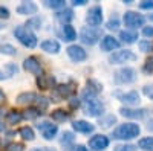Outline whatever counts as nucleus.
<instances>
[{
  "mask_svg": "<svg viewBox=\"0 0 153 151\" xmlns=\"http://www.w3.org/2000/svg\"><path fill=\"white\" fill-rule=\"evenodd\" d=\"M136 80V70L132 67H123L115 73V82L117 84H130Z\"/></svg>",
  "mask_w": 153,
  "mask_h": 151,
  "instance_id": "obj_5",
  "label": "nucleus"
},
{
  "mask_svg": "<svg viewBox=\"0 0 153 151\" xmlns=\"http://www.w3.org/2000/svg\"><path fill=\"white\" fill-rule=\"evenodd\" d=\"M89 147H91L94 151H101L109 147V137L103 136V134H97L94 136L91 141H89Z\"/></svg>",
  "mask_w": 153,
  "mask_h": 151,
  "instance_id": "obj_13",
  "label": "nucleus"
},
{
  "mask_svg": "<svg viewBox=\"0 0 153 151\" xmlns=\"http://www.w3.org/2000/svg\"><path fill=\"white\" fill-rule=\"evenodd\" d=\"M45 5L52 9H60V8H65V0H46Z\"/></svg>",
  "mask_w": 153,
  "mask_h": 151,
  "instance_id": "obj_33",
  "label": "nucleus"
},
{
  "mask_svg": "<svg viewBox=\"0 0 153 151\" xmlns=\"http://www.w3.org/2000/svg\"><path fill=\"white\" fill-rule=\"evenodd\" d=\"M72 127L75 131H78V133H83V134H89V133H92L94 131V125L92 124H89L86 121H75L72 124Z\"/></svg>",
  "mask_w": 153,
  "mask_h": 151,
  "instance_id": "obj_18",
  "label": "nucleus"
},
{
  "mask_svg": "<svg viewBox=\"0 0 153 151\" xmlns=\"http://www.w3.org/2000/svg\"><path fill=\"white\" fill-rule=\"evenodd\" d=\"M31 151H57L55 148H48V147H40V148H34Z\"/></svg>",
  "mask_w": 153,
  "mask_h": 151,
  "instance_id": "obj_49",
  "label": "nucleus"
},
{
  "mask_svg": "<svg viewBox=\"0 0 153 151\" xmlns=\"http://www.w3.org/2000/svg\"><path fill=\"white\" fill-rule=\"evenodd\" d=\"M87 92H91V93H94L95 96L103 90V85H101L98 81H95V80H89L87 81V89H86Z\"/></svg>",
  "mask_w": 153,
  "mask_h": 151,
  "instance_id": "obj_29",
  "label": "nucleus"
},
{
  "mask_svg": "<svg viewBox=\"0 0 153 151\" xmlns=\"http://www.w3.org/2000/svg\"><path fill=\"white\" fill-rule=\"evenodd\" d=\"M139 49L143 52H150V50H153V44L147 40H143V41H139Z\"/></svg>",
  "mask_w": 153,
  "mask_h": 151,
  "instance_id": "obj_39",
  "label": "nucleus"
},
{
  "mask_svg": "<svg viewBox=\"0 0 153 151\" xmlns=\"http://www.w3.org/2000/svg\"><path fill=\"white\" fill-rule=\"evenodd\" d=\"M55 82H57V80H55V77H52V75H40V77L37 78V85L40 87L42 90H48V89H51V87H54L55 85Z\"/></svg>",
  "mask_w": 153,
  "mask_h": 151,
  "instance_id": "obj_15",
  "label": "nucleus"
},
{
  "mask_svg": "<svg viewBox=\"0 0 153 151\" xmlns=\"http://www.w3.org/2000/svg\"><path fill=\"white\" fill-rule=\"evenodd\" d=\"M42 49L48 54H58L60 52V43L55 40H46L42 43Z\"/></svg>",
  "mask_w": 153,
  "mask_h": 151,
  "instance_id": "obj_20",
  "label": "nucleus"
},
{
  "mask_svg": "<svg viewBox=\"0 0 153 151\" xmlns=\"http://www.w3.org/2000/svg\"><path fill=\"white\" fill-rule=\"evenodd\" d=\"M141 128H139L138 124H123L113 131V139H120V141H129L133 137L139 136Z\"/></svg>",
  "mask_w": 153,
  "mask_h": 151,
  "instance_id": "obj_1",
  "label": "nucleus"
},
{
  "mask_svg": "<svg viewBox=\"0 0 153 151\" xmlns=\"http://www.w3.org/2000/svg\"><path fill=\"white\" fill-rule=\"evenodd\" d=\"M14 35H16V38H19V41L23 44V46H26L29 49H34L37 46V37L28 29V28H25V26H17L14 29Z\"/></svg>",
  "mask_w": 153,
  "mask_h": 151,
  "instance_id": "obj_2",
  "label": "nucleus"
},
{
  "mask_svg": "<svg viewBox=\"0 0 153 151\" xmlns=\"http://www.w3.org/2000/svg\"><path fill=\"white\" fill-rule=\"evenodd\" d=\"M63 37H65L66 41H72V40L76 38V32L71 24H65V26H63Z\"/></svg>",
  "mask_w": 153,
  "mask_h": 151,
  "instance_id": "obj_27",
  "label": "nucleus"
},
{
  "mask_svg": "<svg viewBox=\"0 0 153 151\" xmlns=\"http://www.w3.org/2000/svg\"><path fill=\"white\" fill-rule=\"evenodd\" d=\"M74 139H75V136H74L71 131H65V133H63V137H61V144H63V145L72 144Z\"/></svg>",
  "mask_w": 153,
  "mask_h": 151,
  "instance_id": "obj_38",
  "label": "nucleus"
},
{
  "mask_svg": "<svg viewBox=\"0 0 153 151\" xmlns=\"http://www.w3.org/2000/svg\"><path fill=\"white\" fill-rule=\"evenodd\" d=\"M6 78H9V75L5 73L3 70H0V81H3V80H6Z\"/></svg>",
  "mask_w": 153,
  "mask_h": 151,
  "instance_id": "obj_51",
  "label": "nucleus"
},
{
  "mask_svg": "<svg viewBox=\"0 0 153 151\" xmlns=\"http://www.w3.org/2000/svg\"><path fill=\"white\" fill-rule=\"evenodd\" d=\"M138 147L144 150V151H153V136H149V137H144L138 142Z\"/></svg>",
  "mask_w": 153,
  "mask_h": 151,
  "instance_id": "obj_30",
  "label": "nucleus"
},
{
  "mask_svg": "<svg viewBox=\"0 0 153 151\" xmlns=\"http://www.w3.org/2000/svg\"><path fill=\"white\" fill-rule=\"evenodd\" d=\"M68 55L72 61H76V63H80V61H84L87 58V54H86V50L81 47V46H76V44H71L68 47Z\"/></svg>",
  "mask_w": 153,
  "mask_h": 151,
  "instance_id": "obj_11",
  "label": "nucleus"
},
{
  "mask_svg": "<svg viewBox=\"0 0 153 151\" xmlns=\"http://www.w3.org/2000/svg\"><path fill=\"white\" fill-rule=\"evenodd\" d=\"M3 101H5V93L0 90V102H3Z\"/></svg>",
  "mask_w": 153,
  "mask_h": 151,
  "instance_id": "obj_52",
  "label": "nucleus"
},
{
  "mask_svg": "<svg viewBox=\"0 0 153 151\" xmlns=\"http://www.w3.org/2000/svg\"><path fill=\"white\" fill-rule=\"evenodd\" d=\"M6 151H23V145L22 144H11V145H8Z\"/></svg>",
  "mask_w": 153,
  "mask_h": 151,
  "instance_id": "obj_43",
  "label": "nucleus"
},
{
  "mask_svg": "<svg viewBox=\"0 0 153 151\" xmlns=\"http://www.w3.org/2000/svg\"><path fill=\"white\" fill-rule=\"evenodd\" d=\"M75 93V85L72 84V82H69V84H61V85H58L57 89H55V95H57V98H71L72 95Z\"/></svg>",
  "mask_w": 153,
  "mask_h": 151,
  "instance_id": "obj_16",
  "label": "nucleus"
},
{
  "mask_svg": "<svg viewBox=\"0 0 153 151\" xmlns=\"http://www.w3.org/2000/svg\"><path fill=\"white\" fill-rule=\"evenodd\" d=\"M118 28H120V18H118L117 14H113V15L110 17V20L107 21V29H110V31H117Z\"/></svg>",
  "mask_w": 153,
  "mask_h": 151,
  "instance_id": "obj_32",
  "label": "nucleus"
},
{
  "mask_svg": "<svg viewBox=\"0 0 153 151\" xmlns=\"http://www.w3.org/2000/svg\"><path fill=\"white\" fill-rule=\"evenodd\" d=\"M101 38V31L95 29V28H83L81 32H80V40L84 43V44H89V46H92L95 44L98 40Z\"/></svg>",
  "mask_w": 153,
  "mask_h": 151,
  "instance_id": "obj_6",
  "label": "nucleus"
},
{
  "mask_svg": "<svg viewBox=\"0 0 153 151\" xmlns=\"http://www.w3.org/2000/svg\"><path fill=\"white\" fill-rule=\"evenodd\" d=\"M118 46H120L118 40L115 38V37H112V35H106V37H103V40H101V49L106 50V52L117 50Z\"/></svg>",
  "mask_w": 153,
  "mask_h": 151,
  "instance_id": "obj_17",
  "label": "nucleus"
},
{
  "mask_svg": "<svg viewBox=\"0 0 153 151\" xmlns=\"http://www.w3.org/2000/svg\"><path fill=\"white\" fill-rule=\"evenodd\" d=\"M3 130V124H0V131H2Z\"/></svg>",
  "mask_w": 153,
  "mask_h": 151,
  "instance_id": "obj_53",
  "label": "nucleus"
},
{
  "mask_svg": "<svg viewBox=\"0 0 153 151\" xmlns=\"http://www.w3.org/2000/svg\"><path fill=\"white\" fill-rule=\"evenodd\" d=\"M141 9H153V0H144V2L139 3Z\"/></svg>",
  "mask_w": 153,
  "mask_h": 151,
  "instance_id": "obj_42",
  "label": "nucleus"
},
{
  "mask_svg": "<svg viewBox=\"0 0 153 151\" xmlns=\"http://www.w3.org/2000/svg\"><path fill=\"white\" fill-rule=\"evenodd\" d=\"M37 128L40 130L42 136L45 137L46 141H52L54 137H55V134H57V131H58L57 125L55 124H51V122H42V124H38Z\"/></svg>",
  "mask_w": 153,
  "mask_h": 151,
  "instance_id": "obj_9",
  "label": "nucleus"
},
{
  "mask_svg": "<svg viewBox=\"0 0 153 151\" xmlns=\"http://www.w3.org/2000/svg\"><path fill=\"white\" fill-rule=\"evenodd\" d=\"M0 18H9V9L5 6H0Z\"/></svg>",
  "mask_w": 153,
  "mask_h": 151,
  "instance_id": "obj_45",
  "label": "nucleus"
},
{
  "mask_svg": "<svg viewBox=\"0 0 153 151\" xmlns=\"http://www.w3.org/2000/svg\"><path fill=\"white\" fill-rule=\"evenodd\" d=\"M19 134L22 136L23 141H34L35 139V134H34V130L31 127H22L19 130Z\"/></svg>",
  "mask_w": 153,
  "mask_h": 151,
  "instance_id": "obj_28",
  "label": "nucleus"
},
{
  "mask_svg": "<svg viewBox=\"0 0 153 151\" xmlns=\"http://www.w3.org/2000/svg\"><path fill=\"white\" fill-rule=\"evenodd\" d=\"M117 96L120 98L121 102L127 104V105H135L139 102V93L132 90V92H127V93H117Z\"/></svg>",
  "mask_w": 153,
  "mask_h": 151,
  "instance_id": "obj_14",
  "label": "nucleus"
},
{
  "mask_svg": "<svg viewBox=\"0 0 153 151\" xmlns=\"http://www.w3.org/2000/svg\"><path fill=\"white\" fill-rule=\"evenodd\" d=\"M150 20H152V21H153V15H150Z\"/></svg>",
  "mask_w": 153,
  "mask_h": 151,
  "instance_id": "obj_55",
  "label": "nucleus"
},
{
  "mask_svg": "<svg viewBox=\"0 0 153 151\" xmlns=\"http://www.w3.org/2000/svg\"><path fill=\"white\" fill-rule=\"evenodd\" d=\"M0 144H2V141H0Z\"/></svg>",
  "mask_w": 153,
  "mask_h": 151,
  "instance_id": "obj_56",
  "label": "nucleus"
},
{
  "mask_svg": "<svg viewBox=\"0 0 153 151\" xmlns=\"http://www.w3.org/2000/svg\"><path fill=\"white\" fill-rule=\"evenodd\" d=\"M143 92H144V95H146L147 98L153 99V84H147V85H144Z\"/></svg>",
  "mask_w": 153,
  "mask_h": 151,
  "instance_id": "obj_41",
  "label": "nucleus"
},
{
  "mask_svg": "<svg viewBox=\"0 0 153 151\" xmlns=\"http://www.w3.org/2000/svg\"><path fill=\"white\" fill-rule=\"evenodd\" d=\"M143 70H144V73H147V75L153 73V57H150V58L146 60L144 66H143Z\"/></svg>",
  "mask_w": 153,
  "mask_h": 151,
  "instance_id": "obj_37",
  "label": "nucleus"
},
{
  "mask_svg": "<svg viewBox=\"0 0 153 151\" xmlns=\"http://www.w3.org/2000/svg\"><path fill=\"white\" fill-rule=\"evenodd\" d=\"M120 38L121 41L127 43V44H132L138 40V34L135 31H121L120 32Z\"/></svg>",
  "mask_w": 153,
  "mask_h": 151,
  "instance_id": "obj_22",
  "label": "nucleus"
},
{
  "mask_svg": "<svg viewBox=\"0 0 153 151\" xmlns=\"http://www.w3.org/2000/svg\"><path fill=\"white\" fill-rule=\"evenodd\" d=\"M37 5L34 2H23L22 5L17 6V12L22 15H28V14H35L37 12Z\"/></svg>",
  "mask_w": 153,
  "mask_h": 151,
  "instance_id": "obj_19",
  "label": "nucleus"
},
{
  "mask_svg": "<svg viewBox=\"0 0 153 151\" xmlns=\"http://www.w3.org/2000/svg\"><path fill=\"white\" fill-rule=\"evenodd\" d=\"M51 118H52L55 122H65V121H68L71 118V113L58 108V110H54L52 113H51Z\"/></svg>",
  "mask_w": 153,
  "mask_h": 151,
  "instance_id": "obj_24",
  "label": "nucleus"
},
{
  "mask_svg": "<svg viewBox=\"0 0 153 151\" xmlns=\"http://www.w3.org/2000/svg\"><path fill=\"white\" fill-rule=\"evenodd\" d=\"M115 122H117V118H115L113 115H109L106 118H101L100 119V125H101V127H104V128L112 127V124H115Z\"/></svg>",
  "mask_w": 153,
  "mask_h": 151,
  "instance_id": "obj_31",
  "label": "nucleus"
},
{
  "mask_svg": "<svg viewBox=\"0 0 153 151\" xmlns=\"http://www.w3.org/2000/svg\"><path fill=\"white\" fill-rule=\"evenodd\" d=\"M2 28H3V24H2V23H0V29H2Z\"/></svg>",
  "mask_w": 153,
  "mask_h": 151,
  "instance_id": "obj_54",
  "label": "nucleus"
},
{
  "mask_svg": "<svg viewBox=\"0 0 153 151\" xmlns=\"http://www.w3.org/2000/svg\"><path fill=\"white\" fill-rule=\"evenodd\" d=\"M143 35L147 38H153V26H146L143 29Z\"/></svg>",
  "mask_w": 153,
  "mask_h": 151,
  "instance_id": "obj_44",
  "label": "nucleus"
},
{
  "mask_svg": "<svg viewBox=\"0 0 153 151\" xmlns=\"http://www.w3.org/2000/svg\"><path fill=\"white\" fill-rule=\"evenodd\" d=\"M42 113L43 111H40L37 107H29V108H26V110L22 113V116L25 119H37L38 116H42Z\"/></svg>",
  "mask_w": 153,
  "mask_h": 151,
  "instance_id": "obj_26",
  "label": "nucleus"
},
{
  "mask_svg": "<svg viewBox=\"0 0 153 151\" xmlns=\"http://www.w3.org/2000/svg\"><path fill=\"white\" fill-rule=\"evenodd\" d=\"M146 127H147L149 131H153V119H149V121H147V125H146Z\"/></svg>",
  "mask_w": 153,
  "mask_h": 151,
  "instance_id": "obj_50",
  "label": "nucleus"
},
{
  "mask_svg": "<svg viewBox=\"0 0 153 151\" xmlns=\"http://www.w3.org/2000/svg\"><path fill=\"white\" fill-rule=\"evenodd\" d=\"M115 151H136V147L135 145H130V144L118 145V147H115Z\"/></svg>",
  "mask_w": 153,
  "mask_h": 151,
  "instance_id": "obj_40",
  "label": "nucleus"
},
{
  "mask_svg": "<svg viewBox=\"0 0 153 151\" xmlns=\"http://www.w3.org/2000/svg\"><path fill=\"white\" fill-rule=\"evenodd\" d=\"M144 21H146V18L141 14H138V12L127 11L124 14V24H126V26H129V28H132V29H136L139 26H144Z\"/></svg>",
  "mask_w": 153,
  "mask_h": 151,
  "instance_id": "obj_7",
  "label": "nucleus"
},
{
  "mask_svg": "<svg viewBox=\"0 0 153 151\" xmlns=\"http://www.w3.org/2000/svg\"><path fill=\"white\" fill-rule=\"evenodd\" d=\"M35 99H37V95H35L34 92H25V93H20V95L17 96V102L22 104V105H25V104L34 102Z\"/></svg>",
  "mask_w": 153,
  "mask_h": 151,
  "instance_id": "obj_23",
  "label": "nucleus"
},
{
  "mask_svg": "<svg viewBox=\"0 0 153 151\" xmlns=\"http://www.w3.org/2000/svg\"><path fill=\"white\" fill-rule=\"evenodd\" d=\"M83 111H84V115L91 116V118H98V116L103 115L104 105L101 104V101L97 99V98L86 99L84 102H83Z\"/></svg>",
  "mask_w": 153,
  "mask_h": 151,
  "instance_id": "obj_3",
  "label": "nucleus"
},
{
  "mask_svg": "<svg viewBox=\"0 0 153 151\" xmlns=\"http://www.w3.org/2000/svg\"><path fill=\"white\" fill-rule=\"evenodd\" d=\"M86 2L87 0H72V5L74 6H83V5H86Z\"/></svg>",
  "mask_w": 153,
  "mask_h": 151,
  "instance_id": "obj_48",
  "label": "nucleus"
},
{
  "mask_svg": "<svg viewBox=\"0 0 153 151\" xmlns=\"http://www.w3.org/2000/svg\"><path fill=\"white\" fill-rule=\"evenodd\" d=\"M68 151H89L84 145H75V147H72V148H69Z\"/></svg>",
  "mask_w": 153,
  "mask_h": 151,
  "instance_id": "obj_46",
  "label": "nucleus"
},
{
  "mask_svg": "<svg viewBox=\"0 0 153 151\" xmlns=\"http://www.w3.org/2000/svg\"><path fill=\"white\" fill-rule=\"evenodd\" d=\"M0 52L5 54V55H9V57H14L17 54V49L14 46H11V44H3L2 47H0Z\"/></svg>",
  "mask_w": 153,
  "mask_h": 151,
  "instance_id": "obj_34",
  "label": "nucleus"
},
{
  "mask_svg": "<svg viewBox=\"0 0 153 151\" xmlns=\"http://www.w3.org/2000/svg\"><path fill=\"white\" fill-rule=\"evenodd\" d=\"M22 119H23L22 111H19V110H11L6 113V122L8 124H19Z\"/></svg>",
  "mask_w": 153,
  "mask_h": 151,
  "instance_id": "obj_25",
  "label": "nucleus"
},
{
  "mask_svg": "<svg viewBox=\"0 0 153 151\" xmlns=\"http://www.w3.org/2000/svg\"><path fill=\"white\" fill-rule=\"evenodd\" d=\"M23 69L40 77L42 75V63H40V60H38L37 57H28L26 60L23 61Z\"/></svg>",
  "mask_w": 153,
  "mask_h": 151,
  "instance_id": "obj_10",
  "label": "nucleus"
},
{
  "mask_svg": "<svg viewBox=\"0 0 153 151\" xmlns=\"http://www.w3.org/2000/svg\"><path fill=\"white\" fill-rule=\"evenodd\" d=\"M69 105H71V108H76L80 105V101L76 99V98H72L71 101H69Z\"/></svg>",
  "mask_w": 153,
  "mask_h": 151,
  "instance_id": "obj_47",
  "label": "nucleus"
},
{
  "mask_svg": "<svg viewBox=\"0 0 153 151\" xmlns=\"http://www.w3.org/2000/svg\"><path fill=\"white\" fill-rule=\"evenodd\" d=\"M26 26H28V29H40V26H42V18L34 17V18L28 20Z\"/></svg>",
  "mask_w": 153,
  "mask_h": 151,
  "instance_id": "obj_35",
  "label": "nucleus"
},
{
  "mask_svg": "<svg viewBox=\"0 0 153 151\" xmlns=\"http://www.w3.org/2000/svg\"><path fill=\"white\" fill-rule=\"evenodd\" d=\"M120 113L124 118H129V119H143L147 115V110L146 108H129V107H123L120 108Z\"/></svg>",
  "mask_w": 153,
  "mask_h": 151,
  "instance_id": "obj_12",
  "label": "nucleus"
},
{
  "mask_svg": "<svg viewBox=\"0 0 153 151\" xmlns=\"http://www.w3.org/2000/svg\"><path fill=\"white\" fill-rule=\"evenodd\" d=\"M136 55L129 49H121V50H115V52L109 57V61L112 64H123L127 61H135Z\"/></svg>",
  "mask_w": 153,
  "mask_h": 151,
  "instance_id": "obj_4",
  "label": "nucleus"
},
{
  "mask_svg": "<svg viewBox=\"0 0 153 151\" xmlns=\"http://www.w3.org/2000/svg\"><path fill=\"white\" fill-rule=\"evenodd\" d=\"M86 21L89 23V28L101 24V21H103V9H101V6L97 5V6H92L89 9L87 15H86Z\"/></svg>",
  "mask_w": 153,
  "mask_h": 151,
  "instance_id": "obj_8",
  "label": "nucleus"
},
{
  "mask_svg": "<svg viewBox=\"0 0 153 151\" xmlns=\"http://www.w3.org/2000/svg\"><path fill=\"white\" fill-rule=\"evenodd\" d=\"M55 17H57V20H58L60 23H63V24H69V21L74 18V11L65 8L63 11H58Z\"/></svg>",
  "mask_w": 153,
  "mask_h": 151,
  "instance_id": "obj_21",
  "label": "nucleus"
},
{
  "mask_svg": "<svg viewBox=\"0 0 153 151\" xmlns=\"http://www.w3.org/2000/svg\"><path fill=\"white\" fill-rule=\"evenodd\" d=\"M35 102H37V108L38 110H45V108H48V105H49V101H48V98H45V96H40V98H37L35 99Z\"/></svg>",
  "mask_w": 153,
  "mask_h": 151,
  "instance_id": "obj_36",
  "label": "nucleus"
}]
</instances>
